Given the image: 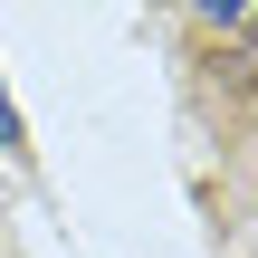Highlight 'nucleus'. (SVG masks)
Returning a JSON list of instances; mask_svg holds the SVG:
<instances>
[{"mask_svg":"<svg viewBox=\"0 0 258 258\" xmlns=\"http://www.w3.org/2000/svg\"><path fill=\"white\" fill-rule=\"evenodd\" d=\"M201 29H220V38L239 48L230 67H239V77H249V86H258V10H201Z\"/></svg>","mask_w":258,"mask_h":258,"instance_id":"f257e3e1","label":"nucleus"},{"mask_svg":"<svg viewBox=\"0 0 258 258\" xmlns=\"http://www.w3.org/2000/svg\"><path fill=\"white\" fill-rule=\"evenodd\" d=\"M0 153H29V134H19V115H10V96H0Z\"/></svg>","mask_w":258,"mask_h":258,"instance_id":"f03ea898","label":"nucleus"}]
</instances>
